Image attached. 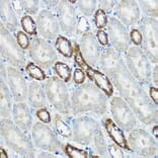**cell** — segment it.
<instances>
[{
    "mask_svg": "<svg viewBox=\"0 0 158 158\" xmlns=\"http://www.w3.org/2000/svg\"><path fill=\"white\" fill-rule=\"evenodd\" d=\"M106 75L138 120L146 125L157 123V106L150 99L144 86L132 76L123 59Z\"/></svg>",
    "mask_w": 158,
    "mask_h": 158,
    "instance_id": "obj_1",
    "label": "cell"
},
{
    "mask_svg": "<svg viewBox=\"0 0 158 158\" xmlns=\"http://www.w3.org/2000/svg\"><path fill=\"white\" fill-rule=\"evenodd\" d=\"M71 109L74 114H103L107 110V98L96 85L85 82L78 85L71 95Z\"/></svg>",
    "mask_w": 158,
    "mask_h": 158,
    "instance_id": "obj_2",
    "label": "cell"
},
{
    "mask_svg": "<svg viewBox=\"0 0 158 158\" xmlns=\"http://www.w3.org/2000/svg\"><path fill=\"white\" fill-rule=\"evenodd\" d=\"M0 133L5 144L21 157L33 158L35 156V149L33 139L28 137L26 131L20 129L9 118H1Z\"/></svg>",
    "mask_w": 158,
    "mask_h": 158,
    "instance_id": "obj_3",
    "label": "cell"
},
{
    "mask_svg": "<svg viewBox=\"0 0 158 158\" xmlns=\"http://www.w3.org/2000/svg\"><path fill=\"white\" fill-rule=\"evenodd\" d=\"M126 66L132 76L141 85H148L151 82L152 67L150 61L139 47L131 46L125 53Z\"/></svg>",
    "mask_w": 158,
    "mask_h": 158,
    "instance_id": "obj_4",
    "label": "cell"
},
{
    "mask_svg": "<svg viewBox=\"0 0 158 158\" xmlns=\"http://www.w3.org/2000/svg\"><path fill=\"white\" fill-rule=\"evenodd\" d=\"M44 86L47 98L54 109L65 116L70 114L72 109H71L69 91L65 82L61 80L59 77L52 76L47 79Z\"/></svg>",
    "mask_w": 158,
    "mask_h": 158,
    "instance_id": "obj_5",
    "label": "cell"
},
{
    "mask_svg": "<svg viewBox=\"0 0 158 158\" xmlns=\"http://www.w3.org/2000/svg\"><path fill=\"white\" fill-rule=\"evenodd\" d=\"M138 30L142 35V51L150 63L157 64L158 61V24L151 17H143L138 21Z\"/></svg>",
    "mask_w": 158,
    "mask_h": 158,
    "instance_id": "obj_6",
    "label": "cell"
},
{
    "mask_svg": "<svg viewBox=\"0 0 158 158\" xmlns=\"http://www.w3.org/2000/svg\"><path fill=\"white\" fill-rule=\"evenodd\" d=\"M0 52L3 60L10 65L23 71L26 64V56L23 50L17 44L16 39L13 38L11 33L0 23Z\"/></svg>",
    "mask_w": 158,
    "mask_h": 158,
    "instance_id": "obj_7",
    "label": "cell"
},
{
    "mask_svg": "<svg viewBox=\"0 0 158 158\" xmlns=\"http://www.w3.org/2000/svg\"><path fill=\"white\" fill-rule=\"evenodd\" d=\"M31 139L35 147L45 151H50L56 154H61L63 151V146L59 138L52 129L43 122H37L33 126Z\"/></svg>",
    "mask_w": 158,
    "mask_h": 158,
    "instance_id": "obj_8",
    "label": "cell"
},
{
    "mask_svg": "<svg viewBox=\"0 0 158 158\" xmlns=\"http://www.w3.org/2000/svg\"><path fill=\"white\" fill-rule=\"evenodd\" d=\"M128 144L132 151L142 157H154L157 153L156 139L142 128H135L130 131Z\"/></svg>",
    "mask_w": 158,
    "mask_h": 158,
    "instance_id": "obj_9",
    "label": "cell"
},
{
    "mask_svg": "<svg viewBox=\"0 0 158 158\" xmlns=\"http://www.w3.org/2000/svg\"><path fill=\"white\" fill-rule=\"evenodd\" d=\"M28 53L35 63L47 70H49L58 59L55 48L44 39H34L31 42Z\"/></svg>",
    "mask_w": 158,
    "mask_h": 158,
    "instance_id": "obj_10",
    "label": "cell"
},
{
    "mask_svg": "<svg viewBox=\"0 0 158 158\" xmlns=\"http://www.w3.org/2000/svg\"><path fill=\"white\" fill-rule=\"evenodd\" d=\"M73 140L78 144L89 146L94 140V136L100 129L99 124L88 116H80L72 121Z\"/></svg>",
    "mask_w": 158,
    "mask_h": 158,
    "instance_id": "obj_11",
    "label": "cell"
},
{
    "mask_svg": "<svg viewBox=\"0 0 158 158\" xmlns=\"http://www.w3.org/2000/svg\"><path fill=\"white\" fill-rule=\"evenodd\" d=\"M110 113L116 123L122 130L130 132L137 127V120L130 106L120 96H114L110 102Z\"/></svg>",
    "mask_w": 158,
    "mask_h": 158,
    "instance_id": "obj_12",
    "label": "cell"
},
{
    "mask_svg": "<svg viewBox=\"0 0 158 158\" xmlns=\"http://www.w3.org/2000/svg\"><path fill=\"white\" fill-rule=\"evenodd\" d=\"M107 35L109 41L118 53H126L131 47L129 31L116 17H107Z\"/></svg>",
    "mask_w": 158,
    "mask_h": 158,
    "instance_id": "obj_13",
    "label": "cell"
},
{
    "mask_svg": "<svg viewBox=\"0 0 158 158\" xmlns=\"http://www.w3.org/2000/svg\"><path fill=\"white\" fill-rule=\"evenodd\" d=\"M56 13L61 31L67 35H73L76 31L78 19L74 6L70 4L69 1L63 0V1H60Z\"/></svg>",
    "mask_w": 158,
    "mask_h": 158,
    "instance_id": "obj_14",
    "label": "cell"
},
{
    "mask_svg": "<svg viewBox=\"0 0 158 158\" xmlns=\"http://www.w3.org/2000/svg\"><path fill=\"white\" fill-rule=\"evenodd\" d=\"M7 84L13 99L16 102H24L27 98L28 87L23 73L13 66L7 67Z\"/></svg>",
    "mask_w": 158,
    "mask_h": 158,
    "instance_id": "obj_15",
    "label": "cell"
},
{
    "mask_svg": "<svg viewBox=\"0 0 158 158\" xmlns=\"http://www.w3.org/2000/svg\"><path fill=\"white\" fill-rule=\"evenodd\" d=\"M79 48L85 62L89 66L98 65L100 55H102V47L91 31L84 34L79 40Z\"/></svg>",
    "mask_w": 158,
    "mask_h": 158,
    "instance_id": "obj_16",
    "label": "cell"
},
{
    "mask_svg": "<svg viewBox=\"0 0 158 158\" xmlns=\"http://www.w3.org/2000/svg\"><path fill=\"white\" fill-rule=\"evenodd\" d=\"M114 15L118 20L127 27L138 23L140 20V8L135 0H121L114 6Z\"/></svg>",
    "mask_w": 158,
    "mask_h": 158,
    "instance_id": "obj_17",
    "label": "cell"
},
{
    "mask_svg": "<svg viewBox=\"0 0 158 158\" xmlns=\"http://www.w3.org/2000/svg\"><path fill=\"white\" fill-rule=\"evenodd\" d=\"M37 27L40 35L44 39L54 40L57 39L60 31V27L57 16L49 10L43 9L37 16Z\"/></svg>",
    "mask_w": 158,
    "mask_h": 158,
    "instance_id": "obj_18",
    "label": "cell"
},
{
    "mask_svg": "<svg viewBox=\"0 0 158 158\" xmlns=\"http://www.w3.org/2000/svg\"><path fill=\"white\" fill-rule=\"evenodd\" d=\"M13 120L20 129L23 131L28 132L33 128V114L31 109L24 102H19L14 103L12 107Z\"/></svg>",
    "mask_w": 158,
    "mask_h": 158,
    "instance_id": "obj_19",
    "label": "cell"
},
{
    "mask_svg": "<svg viewBox=\"0 0 158 158\" xmlns=\"http://www.w3.org/2000/svg\"><path fill=\"white\" fill-rule=\"evenodd\" d=\"M85 74L90 79L92 82H94V85L102 90L106 96H112L114 93V86L110 79L107 75H106L102 71L94 69L91 66H87L85 68Z\"/></svg>",
    "mask_w": 158,
    "mask_h": 158,
    "instance_id": "obj_20",
    "label": "cell"
},
{
    "mask_svg": "<svg viewBox=\"0 0 158 158\" xmlns=\"http://www.w3.org/2000/svg\"><path fill=\"white\" fill-rule=\"evenodd\" d=\"M0 16H1V24L10 33H17L19 28V19L15 12L13 11L11 1L2 0L0 2Z\"/></svg>",
    "mask_w": 158,
    "mask_h": 158,
    "instance_id": "obj_21",
    "label": "cell"
},
{
    "mask_svg": "<svg viewBox=\"0 0 158 158\" xmlns=\"http://www.w3.org/2000/svg\"><path fill=\"white\" fill-rule=\"evenodd\" d=\"M27 99L31 107L33 109H41L47 105V95L45 87H43L38 81H31L28 85Z\"/></svg>",
    "mask_w": 158,
    "mask_h": 158,
    "instance_id": "obj_22",
    "label": "cell"
},
{
    "mask_svg": "<svg viewBox=\"0 0 158 158\" xmlns=\"http://www.w3.org/2000/svg\"><path fill=\"white\" fill-rule=\"evenodd\" d=\"M103 126H105V129L107 135H109V137L113 140L114 144L121 147V148L132 152L130 146L128 144L127 139H126L124 135L123 130L114 123L112 118H106L105 122H103Z\"/></svg>",
    "mask_w": 158,
    "mask_h": 158,
    "instance_id": "obj_23",
    "label": "cell"
},
{
    "mask_svg": "<svg viewBox=\"0 0 158 158\" xmlns=\"http://www.w3.org/2000/svg\"><path fill=\"white\" fill-rule=\"evenodd\" d=\"M11 92L4 79H0V114L1 118H9L11 114Z\"/></svg>",
    "mask_w": 158,
    "mask_h": 158,
    "instance_id": "obj_24",
    "label": "cell"
},
{
    "mask_svg": "<svg viewBox=\"0 0 158 158\" xmlns=\"http://www.w3.org/2000/svg\"><path fill=\"white\" fill-rule=\"evenodd\" d=\"M55 49L63 57L67 59L72 58L74 55V47L69 39L63 35H58L55 41Z\"/></svg>",
    "mask_w": 158,
    "mask_h": 158,
    "instance_id": "obj_25",
    "label": "cell"
},
{
    "mask_svg": "<svg viewBox=\"0 0 158 158\" xmlns=\"http://www.w3.org/2000/svg\"><path fill=\"white\" fill-rule=\"evenodd\" d=\"M53 120H54V126H55L56 131L60 136H62L63 138H66V139L73 138L72 128L66 123L65 120H64L60 114H54Z\"/></svg>",
    "mask_w": 158,
    "mask_h": 158,
    "instance_id": "obj_26",
    "label": "cell"
},
{
    "mask_svg": "<svg viewBox=\"0 0 158 158\" xmlns=\"http://www.w3.org/2000/svg\"><path fill=\"white\" fill-rule=\"evenodd\" d=\"M53 70H54V72L58 75V77L61 80H63L65 83L70 82L71 77H72V75H73V71H72V68L70 66H68L66 63L58 61V62H56L54 64Z\"/></svg>",
    "mask_w": 158,
    "mask_h": 158,
    "instance_id": "obj_27",
    "label": "cell"
},
{
    "mask_svg": "<svg viewBox=\"0 0 158 158\" xmlns=\"http://www.w3.org/2000/svg\"><path fill=\"white\" fill-rule=\"evenodd\" d=\"M93 143H94L95 151L98 152L99 157H110L109 151H107V145L106 139L103 137V133L102 131V129H99L98 133L95 134Z\"/></svg>",
    "mask_w": 158,
    "mask_h": 158,
    "instance_id": "obj_28",
    "label": "cell"
},
{
    "mask_svg": "<svg viewBox=\"0 0 158 158\" xmlns=\"http://www.w3.org/2000/svg\"><path fill=\"white\" fill-rule=\"evenodd\" d=\"M139 8L141 7L142 11L144 12L146 17L156 19L158 15V2L156 0L154 1H147V0H140L137 2Z\"/></svg>",
    "mask_w": 158,
    "mask_h": 158,
    "instance_id": "obj_29",
    "label": "cell"
},
{
    "mask_svg": "<svg viewBox=\"0 0 158 158\" xmlns=\"http://www.w3.org/2000/svg\"><path fill=\"white\" fill-rule=\"evenodd\" d=\"M20 24L23 31L28 35H38V27L35 19L28 14H26L20 19Z\"/></svg>",
    "mask_w": 158,
    "mask_h": 158,
    "instance_id": "obj_30",
    "label": "cell"
},
{
    "mask_svg": "<svg viewBox=\"0 0 158 158\" xmlns=\"http://www.w3.org/2000/svg\"><path fill=\"white\" fill-rule=\"evenodd\" d=\"M26 71L28 74V76L35 79V80L43 81V80H45V79H47V74L45 71L42 69V67H40L39 65H37V64H35L33 62H30L27 64Z\"/></svg>",
    "mask_w": 158,
    "mask_h": 158,
    "instance_id": "obj_31",
    "label": "cell"
},
{
    "mask_svg": "<svg viewBox=\"0 0 158 158\" xmlns=\"http://www.w3.org/2000/svg\"><path fill=\"white\" fill-rule=\"evenodd\" d=\"M77 7L79 10L84 14V16L88 17L94 14L96 11V7H98V1L95 0H81V1H77Z\"/></svg>",
    "mask_w": 158,
    "mask_h": 158,
    "instance_id": "obj_32",
    "label": "cell"
},
{
    "mask_svg": "<svg viewBox=\"0 0 158 158\" xmlns=\"http://www.w3.org/2000/svg\"><path fill=\"white\" fill-rule=\"evenodd\" d=\"M63 151L68 157L70 158H88L90 157V152H88L87 150H82L79 149L77 147H75L71 144H66L63 146Z\"/></svg>",
    "mask_w": 158,
    "mask_h": 158,
    "instance_id": "obj_33",
    "label": "cell"
},
{
    "mask_svg": "<svg viewBox=\"0 0 158 158\" xmlns=\"http://www.w3.org/2000/svg\"><path fill=\"white\" fill-rule=\"evenodd\" d=\"M93 23L98 30H103L107 26V15L103 10L98 8L93 14Z\"/></svg>",
    "mask_w": 158,
    "mask_h": 158,
    "instance_id": "obj_34",
    "label": "cell"
},
{
    "mask_svg": "<svg viewBox=\"0 0 158 158\" xmlns=\"http://www.w3.org/2000/svg\"><path fill=\"white\" fill-rule=\"evenodd\" d=\"M76 35L81 37L82 35L90 33V24L87 19V17L84 15L79 16L77 19V24H76Z\"/></svg>",
    "mask_w": 158,
    "mask_h": 158,
    "instance_id": "obj_35",
    "label": "cell"
},
{
    "mask_svg": "<svg viewBox=\"0 0 158 158\" xmlns=\"http://www.w3.org/2000/svg\"><path fill=\"white\" fill-rule=\"evenodd\" d=\"M15 39H16L17 44L19 45V47L23 50V51L27 49H30V46H31L30 38H28V35L24 33L23 31H17V33L15 34Z\"/></svg>",
    "mask_w": 158,
    "mask_h": 158,
    "instance_id": "obj_36",
    "label": "cell"
},
{
    "mask_svg": "<svg viewBox=\"0 0 158 158\" xmlns=\"http://www.w3.org/2000/svg\"><path fill=\"white\" fill-rule=\"evenodd\" d=\"M23 6L24 11H26L28 15H35L39 11L40 2L38 0H23Z\"/></svg>",
    "mask_w": 158,
    "mask_h": 158,
    "instance_id": "obj_37",
    "label": "cell"
},
{
    "mask_svg": "<svg viewBox=\"0 0 158 158\" xmlns=\"http://www.w3.org/2000/svg\"><path fill=\"white\" fill-rule=\"evenodd\" d=\"M73 56H74V61H75V63H76V65L78 66V68H81V69L83 70L88 66V64L85 62L83 56H82L80 48H79V45L77 43L74 45V55Z\"/></svg>",
    "mask_w": 158,
    "mask_h": 158,
    "instance_id": "obj_38",
    "label": "cell"
},
{
    "mask_svg": "<svg viewBox=\"0 0 158 158\" xmlns=\"http://www.w3.org/2000/svg\"><path fill=\"white\" fill-rule=\"evenodd\" d=\"M116 4H117L116 0H99V1H98V8L109 14L113 12Z\"/></svg>",
    "mask_w": 158,
    "mask_h": 158,
    "instance_id": "obj_39",
    "label": "cell"
},
{
    "mask_svg": "<svg viewBox=\"0 0 158 158\" xmlns=\"http://www.w3.org/2000/svg\"><path fill=\"white\" fill-rule=\"evenodd\" d=\"M35 116L38 117V118L41 122L45 124H49L51 123L52 118H51V114H50V112L46 107H41V109H38L37 112H35Z\"/></svg>",
    "mask_w": 158,
    "mask_h": 158,
    "instance_id": "obj_40",
    "label": "cell"
},
{
    "mask_svg": "<svg viewBox=\"0 0 158 158\" xmlns=\"http://www.w3.org/2000/svg\"><path fill=\"white\" fill-rule=\"evenodd\" d=\"M129 35H130L131 43H133L136 47H140L142 45V35L138 28H132L129 31Z\"/></svg>",
    "mask_w": 158,
    "mask_h": 158,
    "instance_id": "obj_41",
    "label": "cell"
},
{
    "mask_svg": "<svg viewBox=\"0 0 158 158\" xmlns=\"http://www.w3.org/2000/svg\"><path fill=\"white\" fill-rule=\"evenodd\" d=\"M107 151H109L110 157H113V158H124L125 157V154L122 151L121 147H118L116 144L107 145Z\"/></svg>",
    "mask_w": 158,
    "mask_h": 158,
    "instance_id": "obj_42",
    "label": "cell"
},
{
    "mask_svg": "<svg viewBox=\"0 0 158 158\" xmlns=\"http://www.w3.org/2000/svg\"><path fill=\"white\" fill-rule=\"evenodd\" d=\"M85 77H86V74L81 68H76L74 71H73V75H72V78H73V81L74 83H76L78 85L80 84H83L84 81H85Z\"/></svg>",
    "mask_w": 158,
    "mask_h": 158,
    "instance_id": "obj_43",
    "label": "cell"
},
{
    "mask_svg": "<svg viewBox=\"0 0 158 158\" xmlns=\"http://www.w3.org/2000/svg\"><path fill=\"white\" fill-rule=\"evenodd\" d=\"M96 40L99 43V45L106 47L109 45V35L107 33L103 30H98L96 31Z\"/></svg>",
    "mask_w": 158,
    "mask_h": 158,
    "instance_id": "obj_44",
    "label": "cell"
},
{
    "mask_svg": "<svg viewBox=\"0 0 158 158\" xmlns=\"http://www.w3.org/2000/svg\"><path fill=\"white\" fill-rule=\"evenodd\" d=\"M60 1H57V0H43V1H40V4L42 7L46 8V10H57V7H58Z\"/></svg>",
    "mask_w": 158,
    "mask_h": 158,
    "instance_id": "obj_45",
    "label": "cell"
},
{
    "mask_svg": "<svg viewBox=\"0 0 158 158\" xmlns=\"http://www.w3.org/2000/svg\"><path fill=\"white\" fill-rule=\"evenodd\" d=\"M11 6L13 11L15 12L17 16L23 17V12L24 11V6H23V1L21 0H15V1H11Z\"/></svg>",
    "mask_w": 158,
    "mask_h": 158,
    "instance_id": "obj_46",
    "label": "cell"
},
{
    "mask_svg": "<svg viewBox=\"0 0 158 158\" xmlns=\"http://www.w3.org/2000/svg\"><path fill=\"white\" fill-rule=\"evenodd\" d=\"M149 98L152 100L154 105L157 106L158 103V89L156 86L149 85Z\"/></svg>",
    "mask_w": 158,
    "mask_h": 158,
    "instance_id": "obj_47",
    "label": "cell"
},
{
    "mask_svg": "<svg viewBox=\"0 0 158 158\" xmlns=\"http://www.w3.org/2000/svg\"><path fill=\"white\" fill-rule=\"evenodd\" d=\"M158 67H157V64H155V66H154V69L151 73V80H153V82L155 83V86H157L158 84V77H157V74H158Z\"/></svg>",
    "mask_w": 158,
    "mask_h": 158,
    "instance_id": "obj_48",
    "label": "cell"
},
{
    "mask_svg": "<svg viewBox=\"0 0 158 158\" xmlns=\"http://www.w3.org/2000/svg\"><path fill=\"white\" fill-rule=\"evenodd\" d=\"M0 68H1V78L5 80V79H7V71L4 63H3V59L1 61V66H0Z\"/></svg>",
    "mask_w": 158,
    "mask_h": 158,
    "instance_id": "obj_49",
    "label": "cell"
},
{
    "mask_svg": "<svg viewBox=\"0 0 158 158\" xmlns=\"http://www.w3.org/2000/svg\"><path fill=\"white\" fill-rule=\"evenodd\" d=\"M39 157H44V158H55V154H51L49 152H41L39 154Z\"/></svg>",
    "mask_w": 158,
    "mask_h": 158,
    "instance_id": "obj_50",
    "label": "cell"
},
{
    "mask_svg": "<svg viewBox=\"0 0 158 158\" xmlns=\"http://www.w3.org/2000/svg\"><path fill=\"white\" fill-rule=\"evenodd\" d=\"M0 152H1V154H0V157H1V158H7V157H8V155H7V152L5 151V149L3 148L2 146L0 147Z\"/></svg>",
    "mask_w": 158,
    "mask_h": 158,
    "instance_id": "obj_51",
    "label": "cell"
},
{
    "mask_svg": "<svg viewBox=\"0 0 158 158\" xmlns=\"http://www.w3.org/2000/svg\"><path fill=\"white\" fill-rule=\"evenodd\" d=\"M152 136H154L155 139H157V137H158V127L156 125L152 128Z\"/></svg>",
    "mask_w": 158,
    "mask_h": 158,
    "instance_id": "obj_52",
    "label": "cell"
}]
</instances>
